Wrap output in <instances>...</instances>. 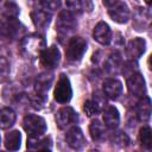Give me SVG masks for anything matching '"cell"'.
<instances>
[{
  "label": "cell",
  "mask_w": 152,
  "mask_h": 152,
  "mask_svg": "<svg viewBox=\"0 0 152 152\" xmlns=\"http://www.w3.org/2000/svg\"><path fill=\"white\" fill-rule=\"evenodd\" d=\"M21 25L15 19H7L6 23H4L0 27V34L5 38L14 39L20 34Z\"/></svg>",
  "instance_id": "cell-14"
},
{
  "label": "cell",
  "mask_w": 152,
  "mask_h": 152,
  "mask_svg": "<svg viewBox=\"0 0 152 152\" xmlns=\"http://www.w3.org/2000/svg\"><path fill=\"white\" fill-rule=\"evenodd\" d=\"M122 91V84L116 78H108L103 82V93L109 99H118Z\"/></svg>",
  "instance_id": "cell-15"
},
{
  "label": "cell",
  "mask_w": 152,
  "mask_h": 152,
  "mask_svg": "<svg viewBox=\"0 0 152 152\" xmlns=\"http://www.w3.org/2000/svg\"><path fill=\"white\" fill-rule=\"evenodd\" d=\"M53 76L51 74H42L37 77L36 83H34V90H36V99H34V104L39 103L43 104L45 99H46V93L50 89V86L52 84Z\"/></svg>",
  "instance_id": "cell-6"
},
{
  "label": "cell",
  "mask_w": 152,
  "mask_h": 152,
  "mask_svg": "<svg viewBox=\"0 0 152 152\" xmlns=\"http://www.w3.org/2000/svg\"><path fill=\"white\" fill-rule=\"evenodd\" d=\"M87 51V42L82 37H72L68 42L65 49V57L70 62L80 61Z\"/></svg>",
  "instance_id": "cell-4"
},
{
  "label": "cell",
  "mask_w": 152,
  "mask_h": 152,
  "mask_svg": "<svg viewBox=\"0 0 152 152\" xmlns=\"http://www.w3.org/2000/svg\"><path fill=\"white\" fill-rule=\"evenodd\" d=\"M0 152H4V151H0Z\"/></svg>",
  "instance_id": "cell-32"
},
{
  "label": "cell",
  "mask_w": 152,
  "mask_h": 152,
  "mask_svg": "<svg viewBox=\"0 0 152 152\" xmlns=\"http://www.w3.org/2000/svg\"><path fill=\"white\" fill-rule=\"evenodd\" d=\"M39 58H40V63L48 68V69H53L58 65L59 63V59H61V53H59V50L57 49V46L55 45H51L49 48H45L40 55H39Z\"/></svg>",
  "instance_id": "cell-9"
},
{
  "label": "cell",
  "mask_w": 152,
  "mask_h": 152,
  "mask_svg": "<svg viewBox=\"0 0 152 152\" xmlns=\"http://www.w3.org/2000/svg\"><path fill=\"white\" fill-rule=\"evenodd\" d=\"M137 116L140 121H147L151 116V100L148 96H142L137 106Z\"/></svg>",
  "instance_id": "cell-18"
},
{
  "label": "cell",
  "mask_w": 152,
  "mask_h": 152,
  "mask_svg": "<svg viewBox=\"0 0 152 152\" xmlns=\"http://www.w3.org/2000/svg\"><path fill=\"white\" fill-rule=\"evenodd\" d=\"M145 48H146V42L145 39L137 37L132 40H129V43L127 44L126 48V53L127 57H129V59H138L144 52H145Z\"/></svg>",
  "instance_id": "cell-13"
},
{
  "label": "cell",
  "mask_w": 152,
  "mask_h": 152,
  "mask_svg": "<svg viewBox=\"0 0 152 152\" xmlns=\"http://www.w3.org/2000/svg\"><path fill=\"white\" fill-rule=\"evenodd\" d=\"M112 141L113 144H115L116 146H120V147H125L128 145L129 140H128V137L122 133V132H116L112 135Z\"/></svg>",
  "instance_id": "cell-27"
},
{
  "label": "cell",
  "mask_w": 152,
  "mask_h": 152,
  "mask_svg": "<svg viewBox=\"0 0 152 152\" xmlns=\"http://www.w3.org/2000/svg\"><path fill=\"white\" fill-rule=\"evenodd\" d=\"M40 6L43 10H45L46 12L51 13L52 11L57 10L61 6L59 1H55V0H48V1H40Z\"/></svg>",
  "instance_id": "cell-29"
},
{
  "label": "cell",
  "mask_w": 152,
  "mask_h": 152,
  "mask_svg": "<svg viewBox=\"0 0 152 152\" xmlns=\"http://www.w3.org/2000/svg\"><path fill=\"white\" fill-rule=\"evenodd\" d=\"M38 152H50V150H48V148H42V150H38Z\"/></svg>",
  "instance_id": "cell-30"
},
{
  "label": "cell",
  "mask_w": 152,
  "mask_h": 152,
  "mask_svg": "<svg viewBox=\"0 0 152 152\" xmlns=\"http://www.w3.org/2000/svg\"><path fill=\"white\" fill-rule=\"evenodd\" d=\"M93 37L97 43L102 45H107L112 40V30L108 26V24H106L104 21H100L94 27Z\"/></svg>",
  "instance_id": "cell-12"
},
{
  "label": "cell",
  "mask_w": 152,
  "mask_h": 152,
  "mask_svg": "<svg viewBox=\"0 0 152 152\" xmlns=\"http://www.w3.org/2000/svg\"><path fill=\"white\" fill-rule=\"evenodd\" d=\"M21 51L27 57H36L39 56L40 52L45 49V39L43 36L38 33H33L30 36H26L21 43H20Z\"/></svg>",
  "instance_id": "cell-1"
},
{
  "label": "cell",
  "mask_w": 152,
  "mask_h": 152,
  "mask_svg": "<svg viewBox=\"0 0 152 152\" xmlns=\"http://www.w3.org/2000/svg\"><path fill=\"white\" fill-rule=\"evenodd\" d=\"M18 6L14 2H6L5 4V14L7 19H17L18 15Z\"/></svg>",
  "instance_id": "cell-28"
},
{
  "label": "cell",
  "mask_w": 152,
  "mask_h": 152,
  "mask_svg": "<svg viewBox=\"0 0 152 152\" xmlns=\"http://www.w3.org/2000/svg\"><path fill=\"white\" fill-rule=\"evenodd\" d=\"M89 132L95 141H101L106 137V126L101 124L99 120H94L89 126Z\"/></svg>",
  "instance_id": "cell-21"
},
{
  "label": "cell",
  "mask_w": 152,
  "mask_h": 152,
  "mask_svg": "<svg viewBox=\"0 0 152 152\" xmlns=\"http://www.w3.org/2000/svg\"><path fill=\"white\" fill-rule=\"evenodd\" d=\"M10 74V59L7 51L0 46V81L4 82L7 80Z\"/></svg>",
  "instance_id": "cell-22"
},
{
  "label": "cell",
  "mask_w": 152,
  "mask_h": 152,
  "mask_svg": "<svg viewBox=\"0 0 152 152\" xmlns=\"http://www.w3.org/2000/svg\"><path fill=\"white\" fill-rule=\"evenodd\" d=\"M76 27V20L71 12L68 10H63L56 21V30L61 37H66L74 32Z\"/></svg>",
  "instance_id": "cell-5"
},
{
  "label": "cell",
  "mask_w": 152,
  "mask_h": 152,
  "mask_svg": "<svg viewBox=\"0 0 152 152\" xmlns=\"http://www.w3.org/2000/svg\"><path fill=\"white\" fill-rule=\"evenodd\" d=\"M103 121H104V126H107L108 128L118 127V125L120 122V114H119L118 109L114 106H108L104 109V112H103Z\"/></svg>",
  "instance_id": "cell-17"
},
{
  "label": "cell",
  "mask_w": 152,
  "mask_h": 152,
  "mask_svg": "<svg viewBox=\"0 0 152 152\" xmlns=\"http://www.w3.org/2000/svg\"><path fill=\"white\" fill-rule=\"evenodd\" d=\"M139 140L144 148L150 150L151 148V128L150 126L145 125L139 131Z\"/></svg>",
  "instance_id": "cell-24"
},
{
  "label": "cell",
  "mask_w": 152,
  "mask_h": 152,
  "mask_svg": "<svg viewBox=\"0 0 152 152\" xmlns=\"http://www.w3.org/2000/svg\"><path fill=\"white\" fill-rule=\"evenodd\" d=\"M31 18L36 27L38 28H46L51 21V13L46 12L45 10H34L31 12Z\"/></svg>",
  "instance_id": "cell-16"
},
{
  "label": "cell",
  "mask_w": 152,
  "mask_h": 152,
  "mask_svg": "<svg viewBox=\"0 0 152 152\" xmlns=\"http://www.w3.org/2000/svg\"><path fill=\"white\" fill-rule=\"evenodd\" d=\"M65 140L66 144L74 150H80L86 145L84 134L78 127H71L65 134Z\"/></svg>",
  "instance_id": "cell-11"
},
{
  "label": "cell",
  "mask_w": 152,
  "mask_h": 152,
  "mask_svg": "<svg viewBox=\"0 0 152 152\" xmlns=\"http://www.w3.org/2000/svg\"><path fill=\"white\" fill-rule=\"evenodd\" d=\"M15 113L12 108L10 107H5L0 110V128L2 129H7L11 126L14 125L15 122Z\"/></svg>",
  "instance_id": "cell-19"
},
{
  "label": "cell",
  "mask_w": 152,
  "mask_h": 152,
  "mask_svg": "<svg viewBox=\"0 0 152 152\" xmlns=\"http://www.w3.org/2000/svg\"><path fill=\"white\" fill-rule=\"evenodd\" d=\"M53 96H55V100L59 103H66L70 101V99L72 96V90H71L70 81L66 77V75H64V74L59 75V78L55 87Z\"/></svg>",
  "instance_id": "cell-7"
},
{
  "label": "cell",
  "mask_w": 152,
  "mask_h": 152,
  "mask_svg": "<svg viewBox=\"0 0 152 152\" xmlns=\"http://www.w3.org/2000/svg\"><path fill=\"white\" fill-rule=\"evenodd\" d=\"M23 127L30 137H40L46 131L45 120L36 114H27L23 120Z\"/></svg>",
  "instance_id": "cell-2"
},
{
  "label": "cell",
  "mask_w": 152,
  "mask_h": 152,
  "mask_svg": "<svg viewBox=\"0 0 152 152\" xmlns=\"http://www.w3.org/2000/svg\"><path fill=\"white\" fill-rule=\"evenodd\" d=\"M103 5L108 7L109 17L119 24H125L129 19V10L124 1H103Z\"/></svg>",
  "instance_id": "cell-3"
},
{
  "label": "cell",
  "mask_w": 152,
  "mask_h": 152,
  "mask_svg": "<svg viewBox=\"0 0 152 152\" xmlns=\"http://www.w3.org/2000/svg\"><path fill=\"white\" fill-rule=\"evenodd\" d=\"M21 135L19 131H12L6 134L5 137V146L8 151H17L20 147Z\"/></svg>",
  "instance_id": "cell-20"
},
{
  "label": "cell",
  "mask_w": 152,
  "mask_h": 152,
  "mask_svg": "<svg viewBox=\"0 0 152 152\" xmlns=\"http://www.w3.org/2000/svg\"><path fill=\"white\" fill-rule=\"evenodd\" d=\"M83 110H84V113H86L88 116H94V115L99 114L100 107H99V104H97L96 101L88 100V101H86L84 104H83Z\"/></svg>",
  "instance_id": "cell-26"
},
{
  "label": "cell",
  "mask_w": 152,
  "mask_h": 152,
  "mask_svg": "<svg viewBox=\"0 0 152 152\" xmlns=\"http://www.w3.org/2000/svg\"><path fill=\"white\" fill-rule=\"evenodd\" d=\"M66 7L69 8L68 11L71 13H81L86 10L91 11L93 4L90 1H80V0H74V1H66Z\"/></svg>",
  "instance_id": "cell-23"
},
{
  "label": "cell",
  "mask_w": 152,
  "mask_h": 152,
  "mask_svg": "<svg viewBox=\"0 0 152 152\" xmlns=\"http://www.w3.org/2000/svg\"><path fill=\"white\" fill-rule=\"evenodd\" d=\"M127 89L131 95L135 97H142L146 94L145 80L139 72H134L127 77Z\"/></svg>",
  "instance_id": "cell-8"
},
{
  "label": "cell",
  "mask_w": 152,
  "mask_h": 152,
  "mask_svg": "<svg viewBox=\"0 0 152 152\" xmlns=\"http://www.w3.org/2000/svg\"><path fill=\"white\" fill-rule=\"evenodd\" d=\"M120 63H121L120 55L118 52H114V53H110L106 58V61H104V68H106L107 71H115V69L120 66Z\"/></svg>",
  "instance_id": "cell-25"
},
{
  "label": "cell",
  "mask_w": 152,
  "mask_h": 152,
  "mask_svg": "<svg viewBox=\"0 0 152 152\" xmlns=\"http://www.w3.org/2000/svg\"><path fill=\"white\" fill-rule=\"evenodd\" d=\"M78 120L77 113L71 107H63L56 114V122L59 128H66L72 124H76Z\"/></svg>",
  "instance_id": "cell-10"
},
{
  "label": "cell",
  "mask_w": 152,
  "mask_h": 152,
  "mask_svg": "<svg viewBox=\"0 0 152 152\" xmlns=\"http://www.w3.org/2000/svg\"><path fill=\"white\" fill-rule=\"evenodd\" d=\"M90 152H99V151H96V150H91Z\"/></svg>",
  "instance_id": "cell-31"
}]
</instances>
